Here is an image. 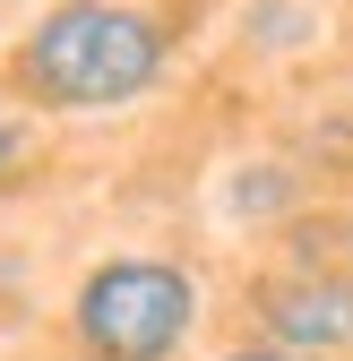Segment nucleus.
I'll return each instance as SVG.
<instances>
[{
  "label": "nucleus",
  "instance_id": "nucleus-4",
  "mask_svg": "<svg viewBox=\"0 0 353 361\" xmlns=\"http://www.w3.org/2000/svg\"><path fill=\"white\" fill-rule=\"evenodd\" d=\"M241 18H258V43H268V52H301V43L319 35V9H301V0H250Z\"/></svg>",
  "mask_w": 353,
  "mask_h": 361
},
{
  "label": "nucleus",
  "instance_id": "nucleus-6",
  "mask_svg": "<svg viewBox=\"0 0 353 361\" xmlns=\"http://www.w3.org/2000/svg\"><path fill=\"white\" fill-rule=\"evenodd\" d=\"M215 361H336V353H293V344H233V353H215Z\"/></svg>",
  "mask_w": 353,
  "mask_h": 361
},
{
  "label": "nucleus",
  "instance_id": "nucleus-7",
  "mask_svg": "<svg viewBox=\"0 0 353 361\" xmlns=\"http://www.w3.org/2000/svg\"><path fill=\"white\" fill-rule=\"evenodd\" d=\"M61 361H104V353H86V344H78V353H61Z\"/></svg>",
  "mask_w": 353,
  "mask_h": 361
},
{
  "label": "nucleus",
  "instance_id": "nucleus-5",
  "mask_svg": "<svg viewBox=\"0 0 353 361\" xmlns=\"http://www.w3.org/2000/svg\"><path fill=\"white\" fill-rule=\"evenodd\" d=\"M26 155H35V121L26 112H0V180H9Z\"/></svg>",
  "mask_w": 353,
  "mask_h": 361
},
{
  "label": "nucleus",
  "instance_id": "nucleus-2",
  "mask_svg": "<svg viewBox=\"0 0 353 361\" xmlns=\"http://www.w3.org/2000/svg\"><path fill=\"white\" fill-rule=\"evenodd\" d=\"M198 276L172 258H104L69 293V336L104 361H181L198 336Z\"/></svg>",
  "mask_w": 353,
  "mask_h": 361
},
{
  "label": "nucleus",
  "instance_id": "nucleus-1",
  "mask_svg": "<svg viewBox=\"0 0 353 361\" xmlns=\"http://www.w3.org/2000/svg\"><path fill=\"white\" fill-rule=\"evenodd\" d=\"M172 35L129 0H52L9 52V86L26 112H121L155 95Z\"/></svg>",
  "mask_w": 353,
  "mask_h": 361
},
{
  "label": "nucleus",
  "instance_id": "nucleus-3",
  "mask_svg": "<svg viewBox=\"0 0 353 361\" xmlns=\"http://www.w3.org/2000/svg\"><path fill=\"white\" fill-rule=\"evenodd\" d=\"M250 319L268 344L293 353H353V276L345 267H285V276L250 284Z\"/></svg>",
  "mask_w": 353,
  "mask_h": 361
}]
</instances>
